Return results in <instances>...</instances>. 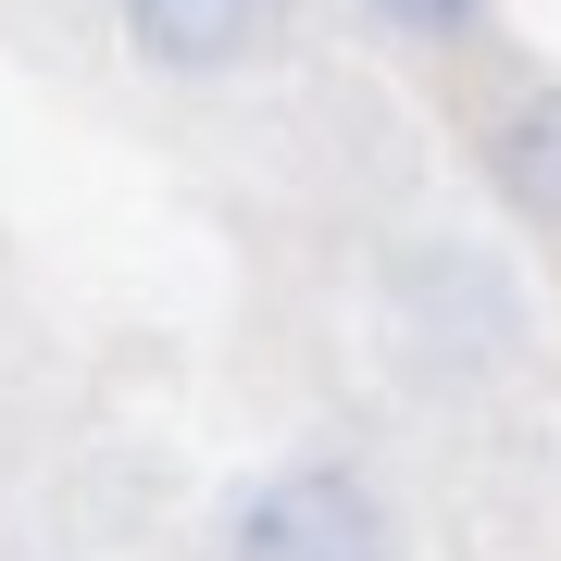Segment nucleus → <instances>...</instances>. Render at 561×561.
<instances>
[{
	"label": "nucleus",
	"instance_id": "nucleus-1",
	"mask_svg": "<svg viewBox=\"0 0 561 561\" xmlns=\"http://www.w3.org/2000/svg\"><path fill=\"white\" fill-rule=\"evenodd\" d=\"M238 561H400V524L350 461H287L238 500Z\"/></svg>",
	"mask_w": 561,
	"mask_h": 561
},
{
	"label": "nucleus",
	"instance_id": "nucleus-2",
	"mask_svg": "<svg viewBox=\"0 0 561 561\" xmlns=\"http://www.w3.org/2000/svg\"><path fill=\"white\" fill-rule=\"evenodd\" d=\"M287 0H125V38H138L162 76H225L275 38Z\"/></svg>",
	"mask_w": 561,
	"mask_h": 561
},
{
	"label": "nucleus",
	"instance_id": "nucleus-3",
	"mask_svg": "<svg viewBox=\"0 0 561 561\" xmlns=\"http://www.w3.org/2000/svg\"><path fill=\"white\" fill-rule=\"evenodd\" d=\"M486 162H500V187L537 225H561V88H524L500 113V138H486Z\"/></svg>",
	"mask_w": 561,
	"mask_h": 561
},
{
	"label": "nucleus",
	"instance_id": "nucleus-4",
	"mask_svg": "<svg viewBox=\"0 0 561 561\" xmlns=\"http://www.w3.org/2000/svg\"><path fill=\"white\" fill-rule=\"evenodd\" d=\"M387 25H400V38H461V25L486 13V0H375Z\"/></svg>",
	"mask_w": 561,
	"mask_h": 561
}]
</instances>
